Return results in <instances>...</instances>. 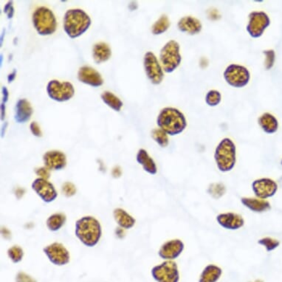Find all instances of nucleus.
Masks as SVG:
<instances>
[{
	"instance_id": "obj_29",
	"label": "nucleus",
	"mask_w": 282,
	"mask_h": 282,
	"mask_svg": "<svg viewBox=\"0 0 282 282\" xmlns=\"http://www.w3.org/2000/svg\"><path fill=\"white\" fill-rule=\"evenodd\" d=\"M170 20L166 15H162L152 25V32L155 35L163 34L170 27Z\"/></svg>"
},
{
	"instance_id": "obj_39",
	"label": "nucleus",
	"mask_w": 282,
	"mask_h": 282,
	"mask_svg": "<svg viewBox=\"0 0 282 282\" xmlns=\"http://www.w3.org/2000/svg\"><path fill=\"white\" fill-rule=\"evenodd\" d=\"M30 129H31V132L34 136L39 137V138L42 136L41 128L37 122H32L31 123V126H30Z\"/></svg>"
},
{
	"instance_id": "obj_33",
	"label": "nucleus",
	"mask_w": 282,
	"mask_h": 282,
	"mask_svg": "<svg viewBox=\"0 0 282 282\" xmlns=\"http://www.w3.org/2000/svg\"><path fill=\"white\" fill-rule=\"evenodd\" d=\"M221 93L217 90H210L205 96V102L210 106H217L221 102Z\"/></svg>"
},
{
	"instance_id": "obj_10",
	"label": "nucleus",
	"mask_w": 282,
	"mask_h": 282,
	"mask_svg": "<svg viewBox=\"0 0 282 282\" xmlns=\"http://www.w3.org/2000/svg\"><path fill=\"white\" fill-rule=\"evenodd\" d=\"M270 24V18L266 13L253 11L249 14V21L246 29L250 37L259 38L262 35Z\"/></svg>"
},
{
	"instance_id": "obj_23",
	"label": "nucleus",
	"mask_w": 282,
	"mask_h": 282,
	"mask_svg": "<svg viewBox=\"0 0 282 282\" xmlns=\"http://www.w3.org/2000/svg\"><path fill=\"white\" fill-rule=\"evenodd\" d=\"M222 275L221 267L214 264H208L200 275L199 282H217Z\"/></svg>"
},
{
	"instance_id": "obj_7",
	"label": "nucleus",
	"mask_w": 282,
	"mask_h": 282,
	"mask_svg": "<svg viewBox=\"0 0 282 282\" xmlns=\"http://www.w3.org/2000/svg\"><path fill=\"white\" fill-rule=\"evenodd\" d=\"M223 76L229 85L236 88L245 87L250 79V73L247 68L237 64L228 66L223 73Z\"/></svg>"
},
{
	"instance_id": "obj_21",
	"label": "nucleus",
	"mask_w": 282,
	"mask_h": 282,
	"mask_svg": "<svg viewBox=\"0 0 282 282\" xmlns=\"http://www.w3.org/2000/svg\"><path fill=\"white\" fill-rule=\"evenodd\" d=\"M33 112H34V109L31 103L26 99H20L16 105L14 119L17 123H25L31 119Z\"/></svg>"
},
{
	"instance_id": "obj_2",
	"label": "nucleus",
	"mask_w": 282,
	"mask_h": 282,
	"mask_svg": "<svg viewBox=\"0 0 282 282\" xmlns=\"http://www.w3.org/2000/svg\"><path fill=\"white\" fill-rule=\"evenodd\" d=\"M102 235L100 222L95 217H83L76 223V236L84 245L94 247Z\"/></svg>"
},
{
	"instance_id": "obj_31",
	"label": "nucleus",
	"mask_w": 282,
	"mask_h": 282,
	"mask_svg": "<svg viewBox=\"0 0 282 282\" xmlns=\"http://www.w3.org/2000/svg\"><path fill=\"white\" fill-rule=\"evenodd\" d=\"M152 137L154 141L161 147H166L169 143L168 134L165 133L161 129H155L152 130Z\"/></svg>"
},
{
	"instance_id": "obj_35",
	"label": "nucleus",
	"mask_w": 282,
	"mask_h": 282,
	"mask_svg": "<svg viewBox=\"0 0 282 282\" xmlns=\"http://www.w3.org/2000/svg\"><path fill=\"white\" fill-rule=\"evenodd\" d=\"M265 55V67L267 70L272 68L275 62V52L273 50H265L264 51Z\"/></svg>"
},
{
	"instance_id": "obj_15",
	"label": "nucleus",
	"mask_w": 282,
	"mask_h": 282,
	"mask_svg": "<svg viewBox=\"0 0 282 282\" xmlns=\"http://www.w3.org/2000/svg\"><path fill=\"white\" fill-rule=\"evenodd\" d=\"M216 220L220 226L229 231H237L241 229L244 225V218L237 213H222L217 215Z\"/></svg>"
},
{
	"instance_id": "obj_30",
	"label": "nucleus",
	"mask_w": 282,
	"mask_h": 282,
	"mask_svg": "<svg viewBox=\"0 0 282 282\" xmlns=\"http://www.w3.org/2000/svg\"><path fill=\"white\" fill-rule=\"evenodd\" d=\"M226 192V188L224 184L221 182H214L209 185L208 188V193L214 199L218 200L224 195Z\"/></svg>"
},
{
	"instance_id": "obj_28",
	"label": "nucleus",
	"mask_w": 282,
	"mask_h": 282,
	"mask_svg": "<svg viewBox=\"0 0 282 282\" xmlns=\"http://www.w3.org/2000/svg\"><path fill=\"white\" fill-rule=\"evenodd\" d=\"M67 218L64 214H61V213L54 214L47 219L46 224L50 231H57L62 228Z\"/></svg>"
},
{
	"instance_id": "obj_42",
	"label": "nucleus",
	"mask_w": 282,
	"mask_h": 282,
	"mask_svg": "<svg viewBox=\"0 0 282 282\" xmlns=\"http://www.w3.org/2000/svg\"><path fill=\"white\" fill-rule=\"evenodd\" d=\"M5 117V103H1V120L4 121Z\"/></svg>"
},
{
	"instance_id": "obj_34",
	"label": "nucleus",
	"mask_w": 282,
	"mask_h": 282,
	"mask_svg": "<svg viewBox=\"0 0 282 282\" xmlns=\"http://www.w3.org/2000/svg\"><path fill=\"white\" fill-rule=\"evenodd\" d=\"M8 255L14 263H18L22 260L24 252L20 246H13L8 249Z\"/></svg>"
},
{
	"instance_id": "obj_44",
	"label": "nucleus",
	"mask_w": 282,
	"mask_h": 282,
	"mask_svg": "<svg viewBox=\"0 0 282 282\" xmlns=\"http://www.w3.org/2000/svg\"><path fill=\"white\" fill-rule=\"evenodd\" d=\"M5 35V31H2V37H1V45H2V42H3V37Z\"/></svg>"
},
{
	"instance_id": "obj_45",
	"label": "nucleus",
	"mask_w": 282,
	"mask_h": 282,
	"mask_svg": "<svg viewBox=\"0 0 282 282\" xmlns=\"http://www.w3.org/2000/svg\"><path fill=\"white\" fill-rule=\"evenodd\" d=\"M7 125H8V123H5V125H4L3 127H2V137H3L4 135V129H5V127H6Z\"/></svg>"
},
{
	"instance_id": "obj_37",
	"label": "nucleus",
	"mask_w": 282,
	"mask_h": 282,
	"mask_svg": "<svg viewBox=\"0 0 282 282\" xmlns=\"http://www.w3.org/2000/svg\"><path fill=\"white\" fill-rule=\"evenodd\" d=\"M16 282H37L34 278L28 276L26 273L20 272L16 278Z\"/></svg>"
},
{
	"instance_id": "obj_20",
	"label": "nucleus",
	"mask_w": 282,
	"mask_h": 282,
	"mask_svg": "<svg viewBox=\"0 0 282 282\" xmlns=\"http://www.w3.org/2000/svg\"><path fill=\"white\" fill-rule=\"evenodd\" d=\"M241 202L243 205L252 212L261 213L266 212L271 208L270 202L267 200L260 199L257 197H242Z\"/></svg>"
},
{
	"instance_id": "obj_5",
	"label": "nucleus",
	"mask_w": 282,
	"mask_h": 282,
	"mask_svg": "<svg viewBox=\"0 0 282 282\" xmlns=\"http://www.w3.org/2000/svg\"><path fill=\"white\" fill-rule=\"evenodd\" d=\"M33 24L41 36H50L56 32L57 21L51 10L44 6L39 7L33 14Z\"/></svg>"
},
{
	"instance_id": "obj_19",
	"label": "nucleus",
	"mask_w": 282,
	"mask_h": 282,
	"mask_svg": "<svg viewBox=\"0 0 282 282\" xmlns=\"http://www.w3.org/2000/svg\"><path fill=\"white\" fill-rule=\"evenodd\" d=\"M178 29L181 32L194 35L199 34L202 31V25L198 19L191 16L182 17L178 21Z\"/></svg>"
},
{
	"instance_id": "obj_8",
	"label": "nucleus",
	"mask_w": 282,
	"mask_h": 282,
	"mask_svg": "<svg viewBox=\"0 0 282 282\" xmlns=\"http://www.w3.org/2000/svg\"><path fill=\"white\" fill-rule=\"evenodd\" d=\"M152 277L157 282H179V268L175 261H164L152 269Z\"/></svg>"
},
{
	"instance_id": "obj_25",
	"label": "nucleus",
	"mask_w": 282,
	"mask_h": 282,
	"mask_svg": "<svg viewBox=\"0 0 282 282\" xmlns=\"http://www.w3.org/2000/svg\"><path fill=\"white\" fill-rule=\"evenodd\" d=\"M115 220L121 228L130 229L135 225V220L122 208H116L113 212Z\"/></svg>"
},
{
	"instance_id": "obj_11",
	"label": "nucleus",
	"mask_w": 282,
	"mask_h": 282,
	"mask_svg": "<svg viewBox=\"0 0 282 282\" xmlns=\"http://www.w3.org/2000/svg\"><path fill=\"white\" fill-rule=\"evenodd\" d=\"M143 65L148 79L154 84H160L164 78L163 69L152 52L145 54Z\"/></svg>"
},
{
	"instance_id": "obj_1",
	"label": "nucleus",
	"mask_w": 282,
	"mask_h": 282,
	"mask_svg": "<svg viewBox=\"0 0 282 282\" xmlns=\"http://www.w3.org/2000/svg\"><path fill=\"white\" fill-rule=\"evenodd\" d=\"M160 129L171 136L182 133L187 126V121L183 113L174 107L163 108L157 119Z\"/></svg>"
},
{
	"instance_id": "obj_12",
	"label": "nucleus",
	"mask_w": 282,
	"mask_h": 282,
	"mask_svg": "<svg viewBox=\"0 0 282 282\" xmlns=\"http://www.w3.org/2000/svg\"><path fill=\"white\" fill-rule=\"evenodd\" d=\"M252 190L257 198L267 200L271 198L278 191V184L270 178H263L252 182Z\"/></svg>"
},
{
	"instance_id": "obj_36",
	"label": "nucleus",
	"mask_w": 282,
	"mask_h": 282,
	"mask_svg": "<svg viewBox=\"0 0 282 282\" xmlns=\"http://www.w3.org/2000/svg\"><path fill=\"white\" fill-rule=\"evenodd\" d=\"M62 191L66 197H73L76 193V186H75L72 182H65V183L62 185Z\"/></svg>"
},
{
	"instance_id": "obj_26",
	"label": "nucleus",
	"mask_w": 282,
	"mask_h": 282,
	"mask_svg": "<svg viewBox=\"0 0 282 282\" xmlns=\"http://www.w3.org/2000/svg\"><path fill=\"white\" fill-rule=\"evenodd\" d=\"M259 124L262 130L267 134L275 133L279 127L277 119L268 112H265L260 116L259 119Z\"/></svg>"
},
{
	"instance_id": "obj_6",
	"label": "nucleus",
	"mask_w": 282,
	"mask_h": 282,
	"mask_svg": "<svg viewBox=\"0 0 282 282\" xmlns=\"http://www.w3.org/2000/svg\"><path fill=\"white\" fill-rule=\"evenodd\" d=\"M180 44L175 40H170L161 49L160 60L164 71L172 73L179 67L182 61Z\"/></svg>"
},
{
	"instance_id": "obj_32",
	"label": "nucleus",
	"mask_w": 282,
	"mask_h": 282,
	"mask_svg": "<svg viewBox=\"0 0 282 282\" xmlns=\"http://www.w3.org/2000/svg\"><path fill=\"white\" fill-rule=\"evenodd\" d=\"M259 244L263 246L267 252L273 251L280 245V242L272 237H264L258 241Z\"/></svg>"
},
{
	"instance_id": "obj_47",
	"label": "nucleus",
	"mask_w": 282,
	"mask_h": 282,
	"mask_svg": "<svg viewBox=\"0 0 282 282\" xmlns=\"http://www.w3.org/2000/svg\"><path fill=\"white\" fill-rule=\"evenodd\" d=\"M2 60H3V56H2V54H1V64H2Z\"/></svg>"
},
{
	"instance_id": "obj_27",
	"label": "nucleus",
	"mask_w": 282,
	"mask_h": 282,
	"mask_svg": "<svg viewBox=\"0 0 282 282\" xmlns=\"http://www.w3.org/2000/svg\"><path fill=\"white\" fill-rule=\"evenodd\" d=\"M101 99L109 107L116 112H120L123 105L121 100L111 92H103L101 95Z\"/></svg>"
},
{
	"instance_id": "obj_16",
	"label": "nucleus",
	"mask_w": 282,
	"mask_h": 282,
	"mask_svg": "<svg viewBox=\"0 0 282 282\" xmlns=\"http://www.w3.org/2000/svg\"><path fill=\"white\" fill-rule=\"evenodd\" d=\"M32 188L45 202H53L58 196L53 184L43 178L36 179L32 183Z\"/></svg>"
},
{
	"instance_id": "obj_18",
	"label": "nucleus",
	"mask_w": 282,
	"mask_h": 282,
	"mask_svg": "<svg viewBox=\"0 0 282 282\" xmlns=\"http://www.w3.org/2000/svg\"><path fill=\"white\" fill-rule=\"evenodd\" d=\"M44 165L51 170H61L67 165V158L63 152L53 150L46 152L43 156Z\"/></svg>"
},
{
	"instance_id": "obj_41",
	"label": "nucleus",
	"mask_w": 282,
	"mask_h": 282,
	"mask_svg": "<svg viewBox=\"0 0 282 282\" xmlns=\"http://www.w3.org/2000/svg\"><path fill=\"white\" fill-rule=\"evenodd\" d=\"M2 95H3V101L2 103H5L8 101V96H9V93H8V89L6 87H2Z\"/></svg>"
},
{
	"instance_id": "obj_24",
	"label": "nucleus",
	"mask_w": 282,
	"mask_h": 282,
	"mask_svg": "<svg viewBox=\"0 0 282 282\" xmlns=\"http://www.w3.org/2000/svg\"><path fill=\"white\" fill-rule=\"evenodd\" d=\"M112 56V50L109 44L105 42L96 43L93 48V56L97 64L108 61Z\"/></svg>"
},
{
	"instance_id": "obj_43",
	"label": "nucleus",
	"mask_w": 282,
	"mask_h": 282,
	"mask_svg": "<svg viewBox=\"0 0 282 282\" xmlns=\"http://www.w3.org/2000/svg\"><path fill=\"white\" fill-rule=\"evenodd\" d=\"M16 76H17V70H14V71H13V73H11V74H9V76H8V82H9V83L12 82L13 81H14V79H15Z\"/></svg>"
},
{
	"instance_id": "obj_4",
	"label": "nucleus",
	"mask_w": 282,
	"mask_h": 282,
	"mask_svg": "<svg viewBox=\"0 0 282 282\" xmlns=\"http://www.w3.org/2000/svg\"><path fill=\"white\" fill-rule=\"evenodd\" d=\"M214 160L220 172L226 173L234 169L237 162V147L232 140L225 138L220 141L214 152Z\"/></svg>"
},
{
	"instance_id": "obj_40",
	"label": "nucleus",
	"mask_w": 282,
	"mask_h": 282,
	"mask_svg": "<svg viewBox=\"0 0 282 282\" xmlns=\"http://www.w3.org/2000/svg\"><path fill=\"white\" fill-rule=\"evenodd\" d=\"M14 2L13 1H9L8 3L5 5L4 8V12L7 14L8 19H12L14 14V5H13Z\"/></svg>"
},
{
	"instance_id": "obj_14",
	"label": "nucleus",
	"mask_w": 282,
	"mask_h": 282,
	"mask_svg": "<svg viewBox=\"0 0 282 282\" xmlns=\"http://www.w3.org/2000/svg\"><path fill=\"white\" fill-rule=\"evenodd\" d=\"M185 249V244L182 240L175 239L164 243L159 251V257L165 261H174L182 254Z\"/></svg>"
},
{
	"instance_id": "obj_46",
	"label": "nucleus",
	"mask_w": 282,
	"mask_h": 282,
	"mask_svg": "<svg viewBox=\"0 0 282 282\" xmlns=\"http://www.w3.org/2000/svg\"><path fill=\"white\" fill-rule=\"evenodd\" d=\"M264 282L261 279H257V280L254 281V282Z\"/></svg>"
},
{
	"instance_id": "obj_3",
	"label": "nucleus",
	"mask_w": 282,
	"mask_h": 282,
	"mask_svg": "<svg viewBox=\"0 0 282 282\" xmlns=\"http://www.w3.org/2000/svg\"><path fill=\"white\" fill-rule=\"evenodd\" d=\"M91 25V19L83 10L70 9L64 17V30L71 39H76L84 34Z\"/></svg>"
},
{
	"instance_id": "obj_22",
	"label": "nucleus",
	"mask_w": 282,
	"mask_h": 282,
	"mask_svg": "<svg viewBox=\"0 0 282 282\" xmlns=\"http://www.w3.org/2000/svg\"><path fill=\"white\" fill-rule=\"evenodd\" d=\"M136 160L137 162L143 166L145 172L152 175H156L158 172L156 163L145 149H141L138 151Z\"/></svg>"
},
{
	"instance_id": "obj_38",
	"label": "nucleus",
	"mask_w": 282,
	"mask_h": 282,
	"mask_svg": "<svg viewBox=\"0 0 282 282\" xmlns=\"http://www.w3.org/2000/svg\"><path fill=\"white\" fill-rule=\"evenodd\" d=\"M35 172L38 176L40 177V178L47 180L50 178V169H48L47 167L37 168Z\"/></svg>"
},
{
	"instance_id": "obj_13",
	"label": "nucleus",
	"mask_w": 282,
	"mask_h": 282,
	"mask_svg": "<svg viewBox=\"0 0 282 282\" xmlns=\"http://www.w3.org/2000/svg\"><path fill=\"white\" fill-rule=\"evenodd\" d=\"M44 253L55 265H65L70 262V253L61 243L54 242L47 246L44 248Z\"/></svg>"
},
{
	"instance_id": "obj_9",
	"label": "nucleus",
	"mask_w": 282,
	"mask_h": 282,
	"mask_svg": "<svg viewBox=\"0 0 282 282\" xmlns=\"http://www.w3.org/2000/svg\"><path fill=\"white\" fill-rule=\"evenodd\" d=\"M47 93L49 97L53 100L64 102L73 97L75 90L73 84L70 82L52 80L47 83Z\"/></svg>"
},
{
	"instance_id": "obj_17",
	"label": "nucleus",
	"mask_w": 282,
	"mask_h": 282,
	"mask_svg": "<svg viewBox=\"0 0 282 282\" xmlns=\"http://www.w3.org/2000/svg\"><path fill=\"white\" fill-rule=\"evenodd\" d=\"M78 79L82 83L93 87H100L103 83L101 75L96 69L88 66H83L79 69Z\"/></svg>"
},
{
	"instance_id": "obj_48",
	"label": "nucleus",
	"mask_w": 282,
	"mask_h": 282,
	"mask_svg": "<svg viewBox=\"0 0 282 282\" xmlns=\"http://www.w3.org/2000/svg\"></svg>"
}]
</instances>
